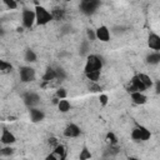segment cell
Listing matches in <instances>:
<instances>
[{
    "label": "cell",
    "instance_id": "1",
    "mask_svg": "<svg viewBox=\"0 0 160 160\" xmlns=\"http://www.w3.org/2000/svg\"><path fill=\"white\" fill-rule=\"evenodd\" d=\"M101 68H102V61H101V58L100 56H98L95 54L88 55L86 64H85V68H84L85 75L86 74H91V72L101 71Z\"/></svg>",
    "mask_w": 160,
    "mask_h": 160
},
{
    "label": "cell",
    "instance_id": "2",
    "mask_svg": "<svg viewBox=\"0 0 160 160\" xmlns=\"http://www.w3.org/2000/svg\"><path fill=\"white\" fill-rule=\"evenodd\" d=\"M34 10H35V18H36V24L38 25H46L51 20H54L51 11H49L42 5H35Z\"/></svg>",
    "mask_w": 160,
    "mask_h": 160
},
{
    "label": "cell",
    "instance_id": "3",
    "mask_svg": "<svg viewBox=\"0 0 160 160\" xmlns=\"http://www.w3.org/2000/svg\"><path fill=\"white\" fill-rule=\"evenodd\" d=\"M151 138V132L150 130H148L145 126L142 125H136L132 130H131V139L134 141H146Z\"/></svg>",
    "mask_w": 160,
    "mask_h": 160
},
{
    "label": "cell",
    "instance_id": "4",
    "mask_svg": "<svg viewBox=\"0 0 160 160\" xmlns=\"http://www.w3.org/2000/svg\"><path fill=\"white\" fill-rule=\"evenodd\" d=\"M100 5V0H81L80 1V10L85 15H91L96 11Z\"/></svg>",
    "mask_w": 160,
    "mask_h": 160
},
{
    "label": "cell",
    "instance_id": "5",
    "mask_svg": "<svg viewBox=\"0 0 160 160\" xmlns=\"http://www.w3.org/2000/svg\"><path fill=\"white\" fill-rule=\"evenodd\" d=\"M21 21H22V26L26 29L32 28L34 24H36V18H35V10H30V9H24L21 12Z\"/></svg>",
    "mask_w": 160,
    "mask_h": 160
},
{
    "label": "cell",
    "instance_id": "6",
    "mask_svg": "<svg viewBox=\"0 0 160 160\" xmlns=\"http://www.w3.org/2000/svg\"><path fill=\"white\" fill-rule=\"evenodd\" d=\"M35 75H36L35 69L31 68V66H29V65L21 66L19 69V76H20V80L22 82H31V81H34Z\"/></svg>",
    "mask_w": 160,
    "mask_h": 160
},
{
    "label": "cell",
    "instance_id": "7",
    "mask_svg": "<svg viewBox=\"0 0 160 160\" xmlns=\"http://www.w3.org/2000/svg\"><path fill=\"white\" fill-rule=\"evenodd\" d=\"M22 100H24V104L29 108H34V106H38L39 101H40V96L34 92V91H28L24 94L22 96Z\"/></svg>",
    "mask_w": 160,
    "mask_h": 160
},
{
    "label": "cell",
    "instance_id": "8",
    "mask_svg": "<svg viewBox=\"0 0 160 160\" xmlns=\"http://www.w3.org/2000/svg\"><path fill=\"white\" fill-rule=\"evenodd\" d=\"M66 158V149H65V146L64 145H61V144H59V145H56L55 148H54V150H52V152L46 158V159H55V160H62V159H65Z\"/></svg>",
    "mask_w": 160,
    "mask_h": 160
},
{
    "label": "cell",
    "instance_id": "9",
    "mask_svg": "<svg viewBox=\"0 0 160 160\" xmlns=\"http://www.w3.org/2000/svg\"><path fill=\"white\" fill-rule=\"evenodd\" d=\"M148 46L154 51H160V35H158L156 32H149Z\"/></svg>",
    "mask_w": 160,
    "mask_h": 160
},
{
    "label": "cell",
    "instance_id": "10",
    "mask_svg": "<svg viewBox=\"0 0 160 160\" xmlns=\"http://www.w3.org/2000/svg\"><path fill=\"white\" fill-rule=\"evenodd\" d=\"M80 134H81L80 128L74 122L68 124L64 129V136H66V138H78Z\"/></svg>",
    "mask_w": 160,
    "mask_h": 160
},
{
    "label": "cell",
    "instance_id": "11",
    "mask_svg": "<svg viewBox=\"0 0 160 160\" xmlns=\"http://www.w3.org/2000/svg\"><path fill=\"white\" fill-rule=\"evenodd\" d=\"M95 32H96V39H99L100 41L108 42V41L110 40V30H109L108 26L100 25V26L95 30Z\"/></svg>",
    "mask_w": 160,
    "mask_h": 160
},
{
    "label": "cell",
    "instance_id": "12",
    "mask_svg": "<svg viewBox=\"0 0 160 160\" xmlns=\"http://www.w3.org/2000/svg\"><path fill=\"white\" fill-rule=\"evenodd\" d=\"M0 141H1L2 145H11V144H14V142L16 141V138H15V135H14L10 130H8V129L4 128V129L1 130Z\"/></svg>",
    "mask_w": 160,
    "mask_h": 160
},
{
    "label": "cell",
    "instance_id": "13",
    "mask_svg": "<svg viewBox=\"0 0 160 160\" xmlns=\"http://www.w3.org/2000/svg\"><path fill=\"white\" fill-rule=\"evenodd\" d=\"M29 115H30V120L32 122H40V121H42L45 119V112L41 109H38L36 106L30 108Z\"/></svg>",
    "mask_w": 160,
    "mask_h": 160
},
{
    "label": "cell",
    "instance_id": "14",
    "mask_svg": "<svg viewBox=\"0 0 160 160\" xmlns=\"http://www.w3.org/2000/svg\"><path fill=\"white\" fill-rule=\"evenodd\" d=\"M128 89H129L130 92H132V91H145V90H146V88H145L144 84L140 81V79H139L138 75L132 76V79L130 80V85H129Z\"/></svg>",
    "mask_w": 160,
    "mask_h": 160
},
{
    "label": "cell",
    "instance_id": "15",
    "mask_svg": "<svg viewBox=\"0 0 160 160\" xmlns=\"http://www.w3.org/2000/svg\"><path fill=\"white\" fill-rule=\"evenodd\" d=\"M55 80H59V79H58V75H56V70H55L54 68H48V69L45 70L44 76H42L44 84H50V82H52V81H55ZM59 81H60V80H59Z\"/></svg>",
    "mask_w": 160,
    "mask_h": 160
},
{
    "label": "cell",
    "instance_id": "16",
    "mask_svg": "<svg viewBox=\"0 0 160 160\" xmlns=\"http://www.w3.org/2000/svg\"><path fill=\"white\" fill-rule=\"evenodd\" d=\"M130 98H131L132 102L136 105H144L148 101V98L145 94H142V91H132V92H130Z\"/></svg>",
    "mask_w": 160,
    "mask_h": 160
},
{
    "label": "cell",
    "instance_id": "17",
    "mask_svg": "<svg viewBox=\"0 0 160 160\" xmlns=\"http://www.w3.org/2000/svg\"><path fill=\"white\" fill-rule=\"evenodd\" d=\"M146 62L150 65H158L160 62V51H152L146 56Z\"/></svg>",
    "mask_w": 160,
    "mask_h": 160
},
{
    "label": "cell",
    "instance_id": "18",
    "mask_svg": "<svg viewBox=\"0 0 160 160\" xmlns=\"http://www.w3.org/2000/svg\"><path fill=\"white\" fill-rule=\"evenodd\" d=\"M58 109H59L60 112H68L71 109V104L66 99H60L59 102H58Z\"/></svg>",
    "mask_w": 160,
    "mask_h": 160
},
{
    "label": "cell",
    "instance_id": "19",
    "mask_svg": "<svg viewBox=\"0 0 160 160\" xmlns=\"http://www.w3.org/2000/svg\"><path fill=\"white\" fill-rule=\"evenodd\" d=\"M24 59H25L26 62H30L31 64V62H35L38 60V55H36V52L34 50L26 49L25 50V54H24Z\"/></svg>",
    "mask_w": 160,
    "mask_h": 160
},
{
    "label": "cell",
    "instance_id": "20",
    "mask_svg": "<svg viewBox=\"0 0 160 160\" xmlns=\"http://www.w3.org/2000/svg\"><path fill=\"white\" fill-rule=\"evenodd\" d=\"M138 76H139V79H140V81L144 84V86L146 88V89H149V88H151L152 85H154V82H152V80H151V78L149 76V75H146V74H142V72H140V74H138Z\"/></svg>",
    "mask_w": 160,
    "mask_h": 160
},
{
    "label": "cell",
    "instance_id": "21",
    "mask_svg": "<svg viewBox=\"0 0 160 160\" xmlns=\"http://www.w3.org/2000/svg\"><path fill=\"white\" fill-rule=\"evenodd\" d=\"M0 70L2 74H10L12 70V65L5 60H0Z\"/></svg>",
    "mask_w": 160,
    "mask_h": 160
},
{
    "label": "cell",
    "instance_id": "22",
    "mask_svg": "<svg viewBox=\"0 0 160 160\" xmlns=\"http://www.w3.org/2000/svg\"><path fill=\"white\" fill-rule=\"evenodd\" d=\"M51 14H52V18H54L55 20H60V19H62V16H64V10H62L61 8H54V9L51 10Z\"/></svg>",
    "mask_w": 160,
    "mask_h": 160
},
{
    "label": "cell",
    "instance_id": "23",
    "mask_svg": "<svg viewBox=\"0 0 160 160\" xmlns=\"http://www.w3.org/2000/svg\"><path fill=\"white\" fill-rule=\"evenodd\" d=\"M106 141L110 144V145H116L118 144V138H116V135L114 134V132H108L106 134Z\"/></svg>",
    "mask_w": 160,
    "mask_h": 160
},
{
    "label": "cell",
    "instance_id": "24",
    "mask_svg": "<svg viewBox=\"0 0 160 160\" xmlns=\"http://www.w3.org/2000/svg\"><path fill=\"white\" fill-rule=\"evenodd\" d=\"M0 154H1V156H10V155L14 154V149L10 148V145H5V146L0 150Z\"/></svg>",
    "mask_w": 160,
    "mask_h": 160
},
{
    "label": "cell",
    "instance_id": "25",
    "mask_svg": "<svg viewBox=\"0 0 160 160\" xmlns=\"http://www.w3.org/2000/svg\"><path fill=\"white\" fill-rule=\"evenodd\" d=\"M55 96L59 98V99H66V96H68V91H66L64 88H59V89H56Z\"/></svg>",
    "mask_w": 160,
    "mask_h": 160
},
{
    "label": "cell",
    "instance_id": "26",
    "mask_svg": "<svg viewBox=\"0 0 160 160\" xmlns=\"http://www.w3.org/2000/svg\"><path fill=\"white\" fill-rule=\"evenodd\" d=\"M79 158H80V160L90 159V158H91V152H90V150H88L86 148H84V149L81 150V152H80V155H79Z\"/></svg>",
    "mask_w": 160,
    "mask_h": 160
},
{
    "label": "cell",
    "instance_id": "27",
    "mask_svg": "<svg viewBox=\"0 0 160 160\" xmlns=\"http://www.w3.org/2000/svg\"><path fill=\"white\" fill-rule=\"evenodd\" d=\"M4 4H5L6 8L10 9V10H15V9L18 8V2H16L15 0H4Z\"/></svg>",
    "mask_w": 160,
    "mask_h": 160
},
{
    "label": "cell",
    "instance_id": "28",
    "mask_svg": "<svg viewBox=\"0 0 160 160\" xmlns=\"http://www.w3.org/2000/svg\"><path fill=\"white\" fill-rule=\"evenodd\" d=\"M86 35H88V40L89 41H94L96 39V32L92 29H88L86 30Z\"/></svg>",
    "mask_w": 160,
    "mask_h": 160
},
{
    "label": "cell",
    "instance_id": "29",
    "mask_svg": "<svg viewBox=\"0 0 160 160\" xmlns=\"http://www.w3.org/2000/svg\"><path fill=\"white\" fill-rule=\"evenodd\" d=\"M89 89H90V91H92V92H96V91H100V90H101V86H99V85H98L95 81H90Z\"/></svg>",
    "mask_w": 160,
    "mask_h": 160
},
{
    "label": "cell",
    "instance_id": "30",
    "mask_svg": "<svg viewBox=\"0 0 160 160\" xmlns=\"http://www.w3.org/2000/svg\"><path fill=\"white\" fill-rule=\"evenodd\" d=\"M55 70H56V75H58V79H59V80H64V79L66 78V72H65L62 69L56 68Z\"/></svg>",
    "mask_w": 160,
    "mask_h": 160
},
{
    "label": "cell",
    "instance_id": "31",
    "mask_svg": "<svg viewBox=\"0 0 160 160\" xmlns=\"http://www.w3.org/2000/svg\"><path fill=\"white\" fill-rule=\"evenodd\" d=\"M99 101H100V104H101L102 106H105V105L108 104V101H109L108 95H106V94H100V96H99Z\"/></svg>",
    "mask_w": 160,
    "mask_h": 160
},
{
    "label": "cell",
    "instance_id": "32",
    "mask_svg": "<svg viewBox=\"0 0 160 160\" xmlns=\"http://www.w3.org/2000/svg\"><path fill=\"white\" fill-rule=\"evenodd\" d=\"M59 144H60V142H59V140H58L56 138H50V139H49V145H50L52 149H54L56 145H59Z\"/></svg>",
    "mask_w": 160,
    "mask_h": 160
},
{
    "label": "cell",
    "instance_id": "33",
    "mask_svg": "<svg viewBox=\"0 0 160 160\" xmlns=\"http://www.w3.org/2000/svg\"><path fill=\"white\" fill-rule=\"evenodd\" d=\"M88 49H89V42L88 41H84L82 44H81V54H86V51H88Z\"/></svg>",
    "mask_w": 160,
    "mask_h": 160
},
{
    "label": "cell",
    "instance_id": "34",
    "mask_svg": "<svg viewBox=\"0 0 160 160\" xmlns=\"http://www.w3.org/2000/svg\"><path fill=\"white\" fill-rule=\"evenodd\" d=\"M155 91H156V94H160V80L155 82Z\"/></svg>",
    "mask_w": 160,
    "mask_h": 160
},
{
    "label": "cell",
    "instance_id": "35",
    "mask_svg": "<svg viewBox=\"0 0 160 160\" xmlns=\"http://www.w3.org/2000/svg\"><path fill=\"white\" fill-rule=\"evenodd\" d=\"M66 1H70V0H66Z\"/></svg>",
    "mask_w": 160,
    "mask_h": 160
}]
</instances>
